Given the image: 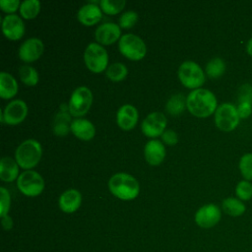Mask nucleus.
I'll return each mask as SVG.
<instances>
[{"mask_svg":"<svg viewBox=\"0 0 252 252\" xmlns=\"http://www.w3.org/2000/svg\"><path fill=\"white\" fill-rule=\"evenodd\" d=\"M220 218V209L215 204H207L196 212L195 222L202 228H211L219 223Z\"/></svg>","mask_w":252,"mask_h":252,"instance_id":"obj_11","label":"nucleus"},{"mask_svg":"<svg viewBox=\"0 0 252 252\" xmlns=\"http://www.w3.org/2000/svg\"><path fill=\"white\" fill-rule=\"evenodd\" d=\"M58 203L61 211L67 214H72L80 208L82 195L76 189H68L60 195Z\"/></svg>","mask_w":252,"mask_h":252,"instance_id":"obj_18","label":"nucleus"},{"mask_svg":"<svg viewBox=\"0 0 252 252\" xmlns=\"http://www.w3.org/2000/svg\"><path fill=\"white\" fill-rule=\"evenodd\" d=\"M27 114L28 106L26 102L22 99H14L1 112V121L8 125H17L25 120Z\"/></svg>","mask_w":252,"mask_h":252,"instance_id":"obj_10","label":"nucleus"},{"mask_svg":"<svg viewBox=\"0 0 252 252\" xmlns=\"http://www.w3.org/2000/svg\"><path fill=\"white\" fill-rule=\"evenodd\" d=\"M246 51L247 53L252 56V37L249 39V41L247 42V46H246Z\"/></svg>","mask_w":252,"mask_h":252,"instance_id":"obj_39","label":"nucleus"},{"mask_svg":"<svg viewBox=\"0 0 252 252\" xmlns=\"http://www.w3.org/2000/svg\"><path fill=\"white\" fill-rule=\"evenodd\" d=\"M161 140L166 145L173 146L178 142V137L173 130H165L161 135Z\"/></svg>","mask_w":252,"mask_h":252,"instance_id":"obj_37","label":"nucleus"},{"mask_svg":"<svg viewBox=\"0 0 252 252\" xmlns=\"http://www.w3.org/2000/svg\"><path fill=\"white\" fill-rule=\"evenodd\" d=\"M84 60L88 69L94 73H100L108 67V55L106 50L95 42H92L86 47Z\"/></svg>","mask_w":252,"mask_h":252,"instance_id":"obj_6","label":"nucleus"},{"mask_svg":"<svg viewBox=\"0 0 252 252\" xmlns=\"http://www.w3.org/2000/svg\"><path fill=\"white\" fill-rule=\"evenodd\" d=\"M236 197L243 201H249L252 198V183L248 180H241L235 187Z\"/></svg>","mask_w":252,"mask_h":252,"instance_id":"obj_31","label":"nucleus"},{"mask_svg":"<svg viewBox=\"0 0 252 252\" xmlns=\"http://www.w3.org/2000/svg\"><path fill=\"white\" fill-rule=\"evenodd\" d=\"M118 47L123 56L134 61L144 58L147 52L144 40L133 33H126L122 35L119 39Z\"/></svg>","mask_w":252,"mask_h":252,"instance_id":"obj_4","label":"nucleus"},{"mask_svg":"<svg viewBox=\"0 0 252 252\" xmlns=\"http://www.w3.org/2000/svg\"><path fill=\"white\" fill-rule=\"evenodd\" d=\"M116 122L123 130L128 131L133 129L138 122L137 108L131 104L122 105L117 111Z\"/></svg>","mask_w":252,"mask_h":252,"instance_id":"obj_16","label":"nucleus"},{"mask_svg":"<svg viewBox=\"0 0 252 252\" xmlns=\"http://www.w3.org/2000/svg\"><path fill=\"white\" fill-rule=\"evenodd\" d=\"M40 11V3L37 0H26L20 5V13L24 19L35 18Z\"/></svg>","mask_w":252,"mask_h":252,"instance_id":"obj_27","label":"nucleus"},{"mask_svg":"<svg viewBox=\"0 0 252 252\" xmlns=\"http://www.w3.org/2000/svg\"><path fill=\"white\" fill-rule=\"evenodd\" d=\"M43 52V43L37 37H31L25 40L19 49V57L24 62L37 60Z\"/></svg>","mask_w":252,"mask_h":252,"instance_id":"obj_14","label":"nucleus"},{"mask_svg":"<svg viewBox=\"0 0 252 252\" xmlns=\"http://www.w3.org/2000/svg\"><path fill=\"white\" fill-rule=\"evenodd\" d=\"M105 73H106V77L109 80L113 82H120L125 79V77L128 74V70L124 64L115 62L110 64L107 67V69L105 70Z\"/></svg>","mask_w":252,"mask_h":252,"instance_id":"obj_28","label":"nucleus"},{"mask_svg":"<svg viewBox=\"0 0 252 252\" xmlns=\"http://www.w3.org/2000/svg\"><path fill=\"white\" fill-rule=\"evenodd\" d=\"M19 173L18 162L9 157H4L0 161V178L4 182L14 181Z\"/></svg>","mask_w":252,"mask_h":252,"instance_id":"obj_22","label":"nucleus"},{"mask_svg":"<svg viewBox=\"0 0 252 252\" xmlns=\"http://www.w3.org/2000/svg\"><path fill=\"white\" fill-rule=\"evenodd\" d=\"M18 92V84L15 78L6 72L0 74V96L8 99L13 97Z\"/></svg>","mask_w":252,"mask_h":252,"instance_id":"obj_23","label":"nucleus"},{"mask_svg":"<svg viewBox=\"0 0 252 252\" xmlns=\"http://www.w3.org/2000/svg\"><path fill=\"white\" fill-rule=\"evenodd\" d=\"M126 5V1L124 0H101L99 1L100 9L108 15H115L119 13L124 6Z\"/></svg>","mask_w":252,"mask_h":252,"instance_id":"obj_30","label":"nucleus"},{"mask_svg":"<svg viewBox=\"0 0 252 252\" xmlns=\"http://www.w3.org/2000/svg\"><path fill=\"white\" fill-rule=\"evenodd\" d=\"M2 32L10 40H18L25 33L23 20L16 14H9L2 20Z\"/></svg>","mask_w":252,"mask_h":252,"instance_id":"obj_13","label":"nucleus"},{"mask_svg":"<svg viewBox=\"0 0 252 252\" xmlns=\"http://www.w3.org/2000/svg\"><path fill=\"white\" fill-rule=\"evenodd\" d=\"M216 95L207 89L193 90L186 97V106L191 114L205 118L216 112L218 106Z\"/></svg>","mask_w":252,"mask_h":252,"instance_id":"obj_1","label":"nucleus"},{"mask_svg":"<svg viewBox=\"0 0 252 252\" xmlns=\"http://www.w3.org/2000/svg\"><path fill=\"white\" fill-rule=\"evenodd\" d=\"M11 205V197L8 190L5 187L0 188V216L1 218L8 215Z\"/></svg>","mask_w":252,"mask_h":252,"instance_id":"obj_34","label":"nucleus"},{"mask_svg":"<svg viewBox=\"0 0 252 252\" xmlns=\"http://www.w3.org/2000/svg\"><path fill=\"white\" fill-rule=\"evenodd\" d=\"M1 219H2L1 222H2L3 228H4L5 230H10V229L12 228V226H13V220L11 219V217H9V216L7 215V216H5V217H3V218H1Z\"/></svg>","mask_w":252,"mask_h":252,"instance_id":"obj_38","label":"nucleus"},{"mask_svg":"<svg viewBox=\"0 0 252 252\" xmlns=\"http://www.w3.org/2000/svg\"><path fill=\"white\" fill-rule=\"evenodd\" d=\"M19 74L21 81L27 86H35L38 83V73L33 67L30 65L21 66Z\"/></svg>","mask_w":252,"mask_h":252,"instance_id":"obj_29","label":"nucleus"},{"mask_svg":"<svg viewBox=\"0 0 252 252\" xmlns=\"http://www.w3.org/2000/svg\"><path fill=\"white\" fill-rule=\"evenodd\" d=\"M20 1L19 0H1L0 7L1 10L6 13H14L18 8H20Z\"/></svg>","mask_w":252,"mask_h":252,"instance_id":"obj_35","label":"nucleus"},{"mask_svg":"<svg viewBox=\"0 0 252 252\" xmlns=\"http://www.w3.org/2000/svg\"><path fill=\"white\" fill-rule=\"evenodd\" d=\"M120 27L114 23H104L97 27L94 32L95 39L104 45L115 42L120 37Z\"/></svg>","mask_w":252,"mask_h":252,"instance_id":"obj_15","label":"nucleus"},{"mask_svg":"<svg viewBox=\"0 0 252 252\" xmlns=\"http://www.w3.org/2000/svg\"><path fill=\"white\" fill-rule=\"evenodd\" d=\"M19 190L26 196L35 197L44 189V181L39 173L34 170H26L22 172L17 179Z\"/></svg>","mask_w":252,"mask_h":252,"instance_id":"obj_9","label":"nucleus"},{"mask_svg":"<svg viewBox=\"0 0 252 252\" xmlns=\"http://www.w3.org/2000/svg\"><path fill=\"white\" fill-rule=\"evenodd\" d=\"M138 21V14L134 11H127L119 18V27L123 29L132 28Z\"/></svg>","mask_w":252,"mask_h":252,"instance_id":"obj_33","label":"nucleus"},{"mask_svg":"<svg viewBox=\"0 0 252 252\" xmlns=\"http://www.w3.org/2000/svg\"><path fill=\"white\" fill-rule=\"evenodd\" d=\"M239 170L244 180H252V154L247 153L240 158Z\"/></svg>","mask_w":252,"mask_h":252,"instance_id":"obj_32","label":"nucleus"},{"mask_svg":"<svg viewBox=\"0 0 252 252\" xmlns=\"http://www.w3.org/2000/svg\"><path fill=\"white\" fill-rule=\"evenodd\" d=\"M42 154L41 145L34 139H28L20 144L15 152L16 161L24 169H32L40 160Z\"/></svg>","mask_w":252,"mask_h":252,"instance_id":"obj_3","label":"nucleus"},{"mask_svg":"<svg viewBox=\"0 0 252 252\" xmlns=\"http://www.w3.org/2000/svg\"><path fill=\"white\" fill-rule=\"evenodd\" d=\"M77 17L81 24L90 27L97 24L101 20L102 13L100 7L94 3H89L80 8Z\"/></svg>","mask_w":252,"mask_h":252,"instance_id":"obj_19","label":"nucleus"},{"mask_svg":"<svg viewBox=\"0 0 252 252\" xmlns=\"http://www.w3.org/2000/svg\"><path fill=\"white\" fill-rule=\"evenodd\" d=\"M71 124L69 108L60 109L53 120V133L57 136H66L71 130Z\"/></svg>","mask_w":252,"mask_h":252,"instance_id":"obj_21","label":"nucleus"},{"mask_svg":"<svg viewBox=\"0 0 252 252\" xmlns=\"http://www.w3.org/2000/svg\"><path fill=\"white\" fill-rule=\"evenodd\" d=\"M166 118L161 112H152L143 120L142 132L150 138H156L162 135L166 126Z\"/></svg>","mask_w":252,"mask_h":252,"instance_id":"obj_12","label":"nucleus"},{"mask_svg":"<svg viewBox=\"0 0 252 252\" xmlns=\"http://www.w3.org/2000/svg\"><path fill=\"white\" fill-rule=\"evenodd\" d=\"M93 102V94L91 90L85 86L79 87L74 90L69 99V112L75 117L85 115Z\"/></svg>","mask_w":252,"mask_h":252,"instance_id":"obj_8","label":"nucleus"},{"mask_svg":"<svg viewBox=\"0 0 252 252\" xmlns=\"http://www.w3.org/2000/svg\"><path fill=\"white\" fill-rule=\"evenodd\" d=\"M240 116L236 106L228 102H224L218 106L215 112V123L220 130L230 132L238 126Z\"/></svg>","mask_w":252,"mask_h":252,"instance_id":"obj_7","label":"nucleus"},{"mask_svg":"<svg viewBox=\"0 0 252 252\" xmlns=\"http://www.w3.org/2000/svg\"><path fill=\"white\" fill-rule=\"evenodd\" d=\"M178 78L181 84L188 89H199L205 83L204 71L196 62L190 60L179 66Z\"/></svg>","mask_w":252,"mask_h":252,"instance_id":"obj_5","label":"nucleus"},{"mask_svg":"<svg viewBox=\"0 0 252 252\" xmlns=\"http://www.w3.org/2000/svg\"><path fill=\"white\" fill-rule=\"evenodd\" d=\"M144 154L145 158L150 165H158L165 158V148L161 142L151 140L146 144Z\"/></svg>","mask_w":252,"mask_h":252,"instance_id":"obj_17","label":"nucleus"},{"mask_svg":"<svg viewBox=\"0 0 252 252\" xmlns=\"http://www.w3.org/2000/svg\"><path fill=\"white\" fill-rule=\"evenodd\" d=\"M71 131L77 138L83 141L92 140L95 134L94 124L91 121L83 118H77L72 121Z\"/></svg>","mask_w":252,"mask_h":252,"instance_id":"obj_20","label":"nucleus"},{"mask_svg":"<svg viewBox=\"0 0 252 252\" xmlns=\"http://www.w3.org/2000/svg\"><path fill=\"white\" fill-rule=\"evenodd\" d=\"M225 71V63L220 57L211 59L206 65V74L211 79H218L223 75Z\"/></svg>","mask_w":252,"mask_h":252,"instance_id":"obj_26","label":"nucleus"},{"mask_svg":"<svg viewBox=\"0 0 252 252\" xmlns=\"http://www.w3.org/2000/svg\"><path fill=\"white\" fill-rule=\"evenodd\" d=\"M237 111L240 116V119L249 117L252 113V103L249 101H239Z\"/></svg>","mask_w":252,"mask_h":252,"instance_id":"obj_36","label":"nucleus"},{"mask_svg":"<svg viewBox=\"0 0 252 252\" xmlns=\"http://www.w3.org/2000/svg\"><path fill=\"white\" fill-rule=\"evenodd\" d=\"M108 189L115 197L124 201L135 199L140 192V186L136 178L124 172L115 173L110 177Z\"/></svg>","mask_w":252,"mask_h":252,"instance_id":"obj_2","label":"nucleus"},{"mask_svg":"<svg viewBox=\"0 0 252 252\" xmlns=\"http://www.w3.org/2000/svg\"><path fill=\"white\" fill-rule=\"evenodd\" d=\"M186 106V98L182 94H176L167 100L165 109L170 115H178L182 113Z\"/></svg>","mask_w":252,"mask_h":252,"instance_id":"obj_25","label":"nucleus"},{"mask_svg":"<svg viewBox=\"0 0 252 252\" xmlns=\"http://www.w3.org/2000/svg\"><path fill=\"white\" fill-rule=\"evenodd\" d=\"M221 209L226 215L233 218H237L242 216L245 213L246 206L238 198L227 197L222 201Z\"/></svg>","mask_w":252,"mask_h":252,"instance_id":"obj_24","label":"nucleus"}]
</instances>
